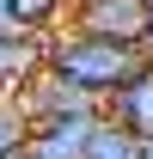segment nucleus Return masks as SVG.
<instances>
[{"label":"nucleus","instance_id":"obj_10","mask_svg":"<svg viewBox=\"0 0 153 159\" xmlns=\"http://www.w3.org/2000/svg\"><path fill=\"white\" fill-rule=\"evenodd\" d=\"M25 159H31V153H25Z\"/></svg>","mask_w":153,"mask_h":159},{"label":"nucleus","instance_id":"obj_4","mask_svg":"<svg viewBox=\"0 0 153 159\" xmlns=\"http://www.w3.org/2000/svg\"><path fill=\"white\" fill-rule=\"evenodd\" d=\"M110 122H123L129 135L153 141V55H147V67H141V74L110 98Z\"/></svg>","mask_w":153,"mask_h":159},{"label":"nucleus","instance_id":"obj_8","mask_svg":"<svg viewBox=\"0 0 153 159\" xmlns=\"http://www.w3.org/2000/svg\"><path fill=\"white\" fill-rule=\"evenodd\" d=\"M0 37H19V25H12V0H0Z\"/></svg>","mask_w":153,"mask_h":159},{"label":"nucleus","instance_id":"obj_1","mask_svg":"<svg viewBox=\"0 0 153 159\" xmlns=\"http://www.w3.org/2000/svg\"><path fill=\"white\" fill-rule=\"evenodd\" d=\"M153 49H129V43H104V37H86V31H61L49 37V74L92 92V98L110 104L123 86H129L141 67H147Z\"/></svg>","mask_w":153,"mask_h":159},{"label":"nucleus","instance_id":"obj_5","mask_svg":"<svg viewBox=\"0 0 153 159\" xmlns=\"http://www.w3.org/2000/svg\"><path fill=\"white\" fill-rule=\"evenodd\" d=\"M61 12H74V0H12V25H19V37H43Z\"/></svg>","mask_w":153,"mask_h":159},{"label":"nucleus","instance_id":"obj_3","mask_svg":"<svg viewBox=\"0 0 153 159\" xmlns=\"http://www.w3.org/2000/svg\"><path fill=\"white\" fill-rule=\"evenodd\" d=\"M110 116V110H104ZM104 116H49L31 122V159H92V135Z\"/></svg>","mask_w":153,"mask_h":159},{"label":"nucleus","instance_id":"obj_7","mask_svg":"<svg viewBox=\"0 0 153 159\" xmlns=\"http://www.w3.org/2000/svg\"><path fill=\"white\" fill-rule=\"evenodd\" d=\"M141 147H147V141L141 135H129V129H123V122H98V135H92V159H141Z\"/></svg>","mask_w":153,"mask_h":159},{"label":"nucleus","instance_id":"obj_6","mask_svg":"<svg viewBox=\"0 0 153 159\" xmlns=\"http://www.w3.org/2000/svg\"><path fill=\"white\" fill-rule=\"evenodd\" d=\"M31 153V116L12 98H0V159H25Z\"/></svg>","mask_w":153,"mask_h":159},{"label":"nucleus","instance_id":"obj_2","mask_svg":"<svg viewBox=\"0 0 153 159\" xmlns=\"http://www.w3.org/2000/svg\"><path fill=\"white\" fill-rule=\"evenodd\" d=\"M67 31H86V37H104V43H129V49H147V43H153V0H74Z\"/></svg>","mask_w":153,"mask_h":159},{"label":"nucleus","instance_id":"obj_9","mask_svg":"<svg viewBox=\"0 0 153 159\" xmlns=\"http://www.w3.org/2000/svg\"><path fill=\"white\" fill-rule=\"evenodd\" d=\"M0 98H12V92H6V80H0Z\"/></svg>","mask_w":153,"mask_h":159}]
</instances>
